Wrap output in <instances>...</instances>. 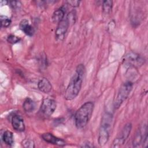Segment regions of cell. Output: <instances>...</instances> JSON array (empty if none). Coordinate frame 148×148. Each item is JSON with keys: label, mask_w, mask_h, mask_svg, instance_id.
Returning a JSON list of instances; mask_svg holds the SVG:
<instances>
[{"label": "cell", "mask_w": 148, "mask_h": 148, "mask_svg": "<svg viewBox=\"0 0 148 148\" xmlns=\"http://www.w3.org/2000/svg\"><path fill=\"white\" fill-rule=\"evenodd\" d=\"M42 138L45 142L50 144L56 145L60 146H64L65 145V142L63 139L54 136L51 133L47 132L43 134L42 135Z\"/></svg>", "instance_id": "9"}, {"label": "cell", "mask_w": 148, "mask_h": 148, "mask_svg": "<svg viewBox=\"0 0 148 148\" xmlns=\"http://www.w3.org/2000/svg\"><path fill=\"white\" fill-rule=\"evenodd\" d=\"M94 108V103L88 101L85 102L77 110L75 114V122L77 128L81 129L87 125L91 117Z\"/></svg>", "instance_id": "2"}, {"label": "cell", "mask_w": 148, "mask_h": 148, "mask_svg": "<svg viewBox=\"0 0 148 148\" xmlns=\"http://www.w3.org/2000/svg\"><path fill=\"white\" fill-rule=\"evenodd\" d=\"M56 101L52 98H45L43 100L40 107L39 112L42 116L48 117L50 116L56 109Z\"/></svg>", "instance_id": "6"}, {"label": "cell", "mask_w": 148, "mask_h": 148, "mask_svg": "<svg viewBox=\"0 0 148 148\" xmlns=\"http://www.w3.org/2000/svg\"><path fill=\"white\" fill-rule=\"evenodd\" d=\"M133 87V83L130 81L124 83L120 87L116 98L113 102L114 108L117 109L123 102L128 98Z\"/></svg>", "instance_id": "4"}, {"label": "cell", "mask_w": 148, "mask_h": 148, "mask_svg": "<svg viewBox=\"0 0 148 148\" xmlns=\"http://www.w3.org/2000/svg\"><path fill=\"white\" fill-rule=\"evenodd\" d=\"M1 20V27L2 28H6L8 27L11 24V20L6 16H1L0 17Z\"/></svg>", "instance_id": "18"}, {"label": "cell", "mask_w": 148, "mask_h": 148, "mask_svg": "<svg viewBox=\"0 0 148 148\" xmlns=\"http://www.w3.org/2000/svg\"><path fill=\"white\" fill-rule=\"evenodd\" d=\"M9 3L13 9H17L21 5L20 2L17 1H9Z\"/></svg>", "instance_id": "21"}, {"label": "cell", "mask_w": 148, "mask_h": 148, "mask_svg": "<svg viewBox=\"0 0 148 148\" xmlns=\"http://www.w3.org/2000/svg\"><path fill=\"white\" fill-rule=\"evenodd\" d=\"M38 87L40 91L44 93L50 92L52 88L50 82L45 77H43L39 80L38 83Z\"/></svg>", "instance_id": "11"}, {"label": "cell", "mask_w": 148, "mask_h": 148, "mask_svg": "<svg viewBox=\"0 0 148 148\" xmlns=\"http://www.w3.org/2000/svg\"><path fill=\"white\" fill-rule=\"evenodd\" d=\"M66 2L68 3V5L75 8V7L79 6L80 1H66Z\"/></svg>", "instance_id": "22"}, {"label": "cell", "mask_w": 148, "mask_h": 148, "mask_svg": "<svg viewBox=\"0 0 148 148\" xmlns=\"http://www.w3.org/2000/svg\"><path fill=\"white\" fill-rule=\"evenodd\" d=\"M65 13V11L63 7H61L56 10L53 12V15L51 16L52 21L54 23H59L61 21H62L64 19Z\"/></svg>", "instance_id": "14"}, {"label": "cell", "mask_w": 148, "mask_h": 148, "mask_svg": "<svg viewBox=\"0 0 148 148\" xmlns=\"http://www.w3.org/2000/svg\"><path fill=\"white\" fill-rule=\"evenodd\" d=\"M2 140L3 142L8 145V146H12L14 143V138L13 133L10 131H5L3 134H2Z\"/></svg>", "instance_id": "16"}, {"label": "cell", "mask_w": 148, "mask_h": 148, "mask_svg": "<svg viewBox=\"0 0 148 148\" xmlns=\"http://www.w3.org/2000/svg\"><path fill=\"white\" fill-rule=\"evenodd\" d=\"M35 107L36 103L35 101L30 98H27L23 104V108L27 113H31L33 112L35 110Z\"/></svg>", "instance_id": "15"}, {"label": "cell", "mask_w": 148, "mask_h": 148, "mask_svg": "<svg viewBox=\"0 0 148 148\" xmlns=\"http://www.w3.org/2000/svg\"><path fill=\"white\" fill-rule=\"evenodd\" d=\"M147 134V128L146 127H145L143 133L140 130H138V131L136 132L134 138V140H133V146L134 147H138L140 146V145H141L142 143L143 140L144 139V137Z\"/></svg>", "instance_id": "13"}, {"label": "cell", "mask_w": 148, "mask_h": 148, "mask_svg": "<svg viewBox=\"0 0 148 148\" xmlns=\"http://www.w3.org/2000/svg\"><path fill=\"white\" fill-rule=\"evenodd\" d=\"M113 6L112 1H103L102 3V10L104 13L109 14L112 11Z\"/></svg>", "instance_id": "17"}, {"label": "cell", "mask_w": 148, "mask_h": 148, "mask_svg": "<svg viewBox=\"0 0 148 148\" xmlns=\"http://www.w3.org/2000/svg\"><path fill=\"white\" fill-rule=\"evenodd\" d=\"M113 116L110 113L106 112L102 116L101 125L98 133V143L100 146H104L109 138L112 128Z\"/></svg>", "instance_id": "3"}, {"label": "cell", "mask_w": 148, "mask_h": 148, "mask_svg": "<svg viewBox=\"0 0 148 148\" xmlns=\"http://www.w3.org/2000/svg\"><path fill=\"white\" fill-rule=\"evenodd\" d=\"M20 28L22 31H23L26 35L31 36L34 34L35 30L33 27L29 24L28 21L26 19L22 20L19 24Z\"/></svg>", "instance_id": "12"}, {"label": "cell", "mask_w": 148, "mask_h": 148, "mask_svg": "<svg viewBox=\"0 0 148 148\" xmlns=\"http://www.w3.org/2000/svg\"><path fill=\"white\" fill-rule=\"evenodd\" d=\"M12 125L13 128L18 132H23L25 130V124L21 116L14 114L12 118Z\"/></svg>", "instance_id": "10"}, {"label": "cell", "mask_w": 148, "mask_h": 148, "mask_svg": "<svg viewBox=\"0 0 148 148\" xmlns=\"http://www.w3.org/2000/svg\"><path fill=\"white\" fill-rule=\"evenodd\" d=\"M22 145L25 148H32L35 147V143L31 139H25L22 142Z\"/></svg>", "instance_id": "20"}, {"label": "cell", "mask_w": 148, "mask_h": 148, "mask_svg": "<svg viewBox=\"0 0 148 148\" xmlns=\"http://www.w3.org/2000/svg\"><path fill=\"white\" fill-rule=\"evenodd\" d=\"M69 25V22L67 18H64L62 21L58 23L55 31V38L57 41H62L64 39Z\"/></svg>", "instance_id": "7"}, {"label": "cell", "mask_w": 148, "mask_h": 148, "mask_svg": "<svg viewBox=\"0 0 148 148\" xmlns=\"http://www.w3.org/2000/svg\"><path fill=\"white\" fill-rule=\"evenodd\" d=\"M132 130V124L130 123H127L122 130H121L120 132L118 134L117 137L114 139L112 147H119L123 145L128 138L131 131Z\"/></svg>", "instance_id": "5"}, {"label": "cell", "mask_w": 148, "mask_h": 148, "mask_svg": "<svg viewBox=\"0 0 148 148\" xmlns=\"http://www.w3.org/2000/svg\"><path fill=\"white\" fill-rule=\"evenodd\" d=\"M124 61L127 65L132 66H138L143 63V58L135 53H130L125 56Z\"/></svg>", "instance_id": "8"}, {"label": "cell", "mask_w": 148, "mask_h": 148, "mask_svg": "<svg viewBox=\"0 0 148 148\" xmlns=\"http://www.w3.org/2000/svg\"><path fill=\"white\" fill-rule=\"evenodd\" d=\"M86 74V68L83 64L77 65L75 73L71 77L65 91L64 98L67 101L75 99L79 94L82 86L83 78Z\"/></svg>", "instance_id": "1"}, {"label": "cell", "mask_w": 148, "mask_h": 148, "mask_svg": "<svg viewBox=\"0 0 148 148\" xmlns=\"http://www.w3.org/2000/svg\"><path fill=\"white\" fill-rule=\"evenodd\" d=\"M20 38L14 35H10L7 38V41L12 44H15L16 43H18L20 42Z\"/></svg>", "instance_id": "19"}]
</instances>
